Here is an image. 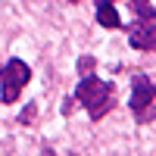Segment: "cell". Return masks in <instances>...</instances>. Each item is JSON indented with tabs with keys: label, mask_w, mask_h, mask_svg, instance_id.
I'll use <instances>...</instances> for the list:
<instances>
[{
	"label": "cell",
	"mask_w": 156,
	"mask_h": 156,
	"mask_svg": "<svg viewBox=\"0 0 156 156\" xmlns=\"http://www.w3.org/2000/svg\"><path fill=\"white\" fill-rule=\"evenodd\" d=\"M94 69H97V59L94 56H81V59H78V75H94Z\"/></svg>",
	"instance_id": "obj_6"
},
{
	"label": "cell",
	"mask_w": 156,
	"mask_h": 156,
	"mask_svg": "<svg viewBox=\"0 0 156 156\" xmlns=\"http://www.w3.org/2000/svg\"><path fill=\"white\" fill-rule=\"evenodd\" d=\"M128 41L137 50H156V16L153 19H137L128 28Z\"/></svg>",
	"instance_id": "obj_3"
},
{
	"label": "cell",
	"mask_w": 156,
	"mask_h": 156,
	"mask_svg": "<svg viewBox=\"0 0 156 156\" xmlns=\"http://www.w3.org/2000/svg\"><path fill=\"white\" fill-rule=\"evenodd\" d=\"M41 156H56V153H53V150H44V153H41Z\"/></svg>",
	"instance_id": "obj_8"
},
{
	"label": "cell",
	"mask_w": 156,
	"mask_h": 156,
	"mask_svg": "<svg viewBox=\"0 0 156 156\" xmlns=\"http://www.w3.org/2000/svg\"><path fill=\"white\" fill-rule=\"evenodd\" d=\"M34 112H37V106H34V103H28V106L22 109V115H19V122H22V125H31V122H34Z\"/></svg>",
	"instance_id": "obj_7"
},
{
	"label": "cell",
	"mask_w": 156,
	"mask_h": 156,
	"mask_svg": "<svg viewBox=\"0 0 156 156\" xmlns=\"http://www.w3.org/2000/svg\"><path fill=\"white\" fill-rule=\"evenodd\" d=\"M31 81V69L22 59H9L6 66H0V100L3 103H16L22 87Z\"/></svg>",
	"instance_id": "obj_2"
},
{
	"label": "cell",
	"mask_w": 156,
	"mask_h": 156,
	"mask_svg": "<svg viewBox=\"0 0 156 156\" xmlns=\"http://www.w3.org/2000/svg\"><path fill=\"white\" fill-rule=\"evenodd\" d=\"M97 22L103 28H122V19H119L112 3H97Z\"/></svg>",
	"instance_id": "obj_5"
},
{
	"label": "cell",
	"mask_w": 156,
	"mask_h": 156,
	"mask_svg": "<svg viewBox=\"0 0 156 156\" xmlns=\"http://www.w3.org/2000/svg\"><path fill=\"white\" fill-rule=\"evenodd\" d=\"M75 97H78V103L90 112V119H103V115L112 109V84L100 81V78H94V75H87V78L78 81Z\"/></svg>",
	"instance_id": "obj_1"
},
{
	"label": "cell",
	"mask_w": 156,
	"mask_h": 156,
	"mask_svg": "<svg viewBox=\"0 0 156 156\" xmlns=\"http://www.w3.org/2000/svg\"><path fill=\"white\" fill-rule=\"evenodd\" d=\"M156 100V87L150 84V78H134V90H131V109L137 112V115H144L147 112V106Z\"/></svg>",
	"instance_id": "obj_4"
}]
</instances>
